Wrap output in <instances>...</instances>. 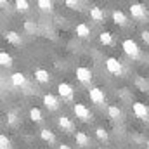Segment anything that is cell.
Instances as JSON below:
<instances>
[{"label": "cell", "instance_id": "cell-1", "mask_svg": "<svg viewBox=\"0 0 149 149\" xmlns=\"http://www.w3.org/2000/svg\"><path fill=\"white\" fill-rule=\"evenodd\" d=\"M121 47H123L125 54H127L128 57H132V59H137V57L141 56V49H139L137 42H135V40H132V38H127V40H123Z\"/></svg>", "mask_w": 149, "mask_h": 149}, {"label": "cell", "instance_id": "cell-2", "mask_svg": "<svg viewBox=\"0 0 149 149\" xmlns=\"http://www.w3.org/2000/svg\"><path fill=\"white\" fill-rule=\"evenodd\" d=\"M88 97H90V101H92L94 104H97V106H102V104L106 102V94H104V90H101L99 87H92V88L88 90Z\"/></svg>", "mask_w": 149, "mask_h": 149}, {"label": "cell", "instance_id": "cell-3", "mask_svg": "<svg viewBox=\"0 0 149 149\" xmlns=\"http://www.w3.org/2000/svg\"><path fill=\"white\" fill-rule=\"evenodd\" d=\"M106 70L111 74H116V76H121V73H123V66L116 57H108L106 59Z\"/></svg>", "mask_w": 149, "mask_h": 149}, {"label": "cell", "instance_id": "cell-4", "mask_svg": "<svg viewBox=\"0 0 149 149\" xmlns=\"http://www.w3.org/2000/svg\"><path fill=\"white\" fill-rule=\"evenodd\" d=\"M73 111H74V116H76V118H80L81 121H88V120H92L90 109H88L85 104H80V102H76V104L73 106Z\"/></svg>", "mask_w": 149, "mask_h": 149}, {"label": "cell", "instance_id": "cell-5", "mask_svg": "<svg viewBox=\"0 0 149 149\" xmlns=\"http://www.w3.org/2000/svg\"><path fill=\"white\" fill-rule=\"evenodd\" d=\"M132 109H134V114L137 116V118H141V120H149V109L146 104H142V102H134L132 104Z\"/></svg>", "mask_w": 149, "mask_h": 149}, {"label": "cell", "instance_id": "cell-6", "mask_svg": "<svg viewBox=\"0 0 149 149\" xmlns=\"http://www.w3.org/2000/svg\"><path fill=\"white\" fill-rule=\"evenodd\" d=\"M57 92H59V95L63 97V99H66V101H71L73 99V87L70 85V83H59L57 85Z\"/></svg>", "mask_w": 149, "mask_h": 149}, {"label": "cell", "instance_id": "cell-7", "mask_svg": "<svg viewBox=\"0 0 149 149\" xmlns=\"http://www.w3.org/2000/svg\"><path fill=\"white\" fill-rule=\"evenodd\" d=\"M43 104H45V108L50 109V111L59 109V99H57L56 95H52V94H45V95H43Z\"/></svg>", "mask_w": 149, "mask_h": 149}, {"label": "cell", "instance_id": "cell-8", "mask_svg": "<svg viewBox=\"0 0 149 149\" xmlns=\"http://www.w3.org/2000/svg\"><path fill=\"white\" fill-rule=\"evenodd\" d=\"M76 78L81 83H88L92 80V71L88 68H85V66H80V68H76Z\"/></svg>", "mask_w": 149, "mask_h": 149}, {"label": "cell", "instance_id": "cell-9", "mask_svg": "<svg viewBox=\"0 0 149 149\" xmlns=\"http://www.w3.org/2000/svg\"><path fill=\"white\" fill-rule=\"evenodd\" d=\"M130 14L134 19H144L146 17V9L141 3H132L130 5Z\"/></svg>", "mask_w": 149, "mask_h": 149}, {"label": "cell", "instance_id": "cell-10", "mask_svg": "<svg viewBox=\"0 0 149 149\" xmlns=\"http://www.w3.org/2000/svg\"><path fill=\"white\" fill-rule=\"evenodd\" d=\"M74 141H76V146H80V148H88L90 146V137L85 132H76Z\"/></svg>", "mask_w": 149, "mask_h": 149}, {"label": "cell", "instance_id": "cell-11", "mask_svg": "<svg viewBox=\"0 0 149 149\" xmlns=\"http://www.w3.org/2000/svg\"><path fill=\"white\" fill-rule=\"evenodd\" d=\"M57 123H59V127L63 128V130H66V132H73L74 130V125L73 121H71V118H68V116H59V120H57Z\"/></svg>", "mask_w": 149, "mask_h": 149}, {"label": "cell", "instance_id": "cell-12", "mask_svg": "<svg viewBox=\"0 0 149 149\" xmlns=\"http://www.w3.org/2000/svg\"><path fill=\"white\" fill-rule=\"evenodd\" d=\"M3 35H5V40H7L9 43H12V45H21V43H23L21 35L16 33V31H5Z\"/></svg>", "mask_w": 149, "mask_h": 149}, {"label": "cell", "instance_id": "cell-13", "mask_svg": "<svg viewBox=\"0 0 149 149\" xmlns=\"http://www.w3.org/2000/svg\"><path fill=\"white\" fill-rule=\"evenodd\" d=\"M10 81H12V85H16V87H24V85H26V76L21 73V71H17V73L10 74Z\"/></svg>", "mask_w": 149, "mask_h": 149}, {"label": "cell", "instance_id": "cell-14", "mask_svg": "<svg viewBox=\"0 0 149 149\" xmlns=\"http://www.w3.org/2000/svg\"><path fill=\"white\" fill-rule=\"evenodd\" d=\"M113 21H114V23H116L118 26H125L128 19H127V16H125V14H123L121 10L114 9V10H113Z\"/></svg>", "mask_w": 149, "mask_h": 149}, {"label": "cell", "instance_id": "cell-15", "mask_svg": "<svg viewBox=\"0 0 149 149\" xmlns=\"http://www.w3.org/2000/svg\"><path fill=\"white\" fill-rule=\"evenodd\" d=\"M40 137H42V141H45V142H49V144H54V142H56V135H54V132L49 130V128H42V130H40Z\"/></svg>", "mask_w": 149, "mask_h": 149}, {"label": "cell", "instance_id": "cell-16", "mask_svg": "<svg viewBox=\"0 0 149 149\" xmlns=\"http://www.w3.org/2000/svg\"><path fill=\"white\" fill-rule=\"evenodd\" d=\"M35 80L40 81V83H49V80H50V74L47 70H35Z\"/></svg>", "mask_w": 149, "mask_h": 149}, {"label": "cell", "instance_id": "cell-17", "mask_svg": "<svg viewBox=\"0 0 149 149\" xmlns=\"http://www.w3.org/2000/svg\"><path fill=\"white\" fill-rule=\"evenodd\" d=\"M74 33H76L80 38H87L88 35H90V28H88L85 23H80V24H76V28H74Z\"/></svg>", "mask_w": 149, "mask_h": 149}, {"label": "cell", "instance_id": "cell-18", "mask_svg": "<svg viewBox=\"0 0 149 149\" xmlns=\"http://www.w3.org/2000/svg\"><path fill=\"white\" fill-rule=\"evenodd\" d=\"M90 17L95 21V23H102L104 21V12L101 7H92L90 9Z\"/></svg>", "mask_w": 149, "mask_h": 149}, {"label": "cell", "instance_id": "cell-19", "mask_svg": "<svg viewBox=\"0 0 149 149\" xmlns=\"http://www.w3.org/2000/svg\"><path fill=\"white\" fill-rule=\"evenodd\" d=\"M30 118H31V121L40 123V121L43 120V114H42V111H40L38 108H31V109H30Z\"/></svg>", "mask_w": 149, "mask_h": 149}, {"label": "cell", "instance_id": "cell-20", "mask_svg": "<svg viewBox=\"0 0 149 149\" xmlns=\"http://www.w3.org/2000/svg\"><path fill=\"white\" fill-rule=\"evenodd\" d=\"M0 64L5 66V68H10V66H12V57H10V54L0 52Z\"/></svg>", "mask_w": 149, "mask_h": 149}, {"label": "cell", "instance_id": "cell-21", "mask_svg": "<svg viewBox=\"0 0 149 149\" xmlns=\"http://www.w3.org/2000/svg\"><path fill=\"white\" fill-rule=\"evenodd\" d=\"M99 40H101V43H104V45H111L113 43V35L109 31H102L101 35H99Z\"/></svg>", "mask_w": 149, "mask_h": 149}, {"label": "cell", "instance_id": "cell-22", "mask_svg": "<svg viewBox=\"0 0 149 149\" xmlns=\"http://www.w3.org/2000/svg\"><path fill=\"white\" fill-rule=\"evenodd\" d=\"M37 5L40 7V9H42V10H49V12L54 9V3H52L50 0H38Z\"/></svg>", "mask_w": 149, "mask_h": 149}, {"label": "cell", "instance_id": "cell-23", "mask_svg": "<svg viewBox=\"0 0 149 149\" xmlns=\"http://www.w3.org/2000/svg\"><path fill=\"white\" fill-rule=\"evenodd\" d=\"M108 114H109V118H113V120H118L121 116V111H120L118 106H109L108 108Z\"/></svg>", "mask_w": 149, "mask_h": 149}, {"label": "cell", "instance_id": "cell-24", "mask_svg": "<svg viewBox=\"0 0 149 149\" xmlns=\"http://www.w3.org/2000/svg\"><path fill=\"white\" fill-rule=\"evenodd\" d=\"M14 5H16V9H17V10H21V12H26V10L30 9V3H28L26 0H16V3H14Z\"/></svg>", "mask_w": 149, "mask_h": 149}, {"label": "cell", "instance_id": "cell-25", "mask_svg": "<svg viewBox=\"0 0 149 149\" xmlns=\"http://www.w3.org/2000/svg\"><path fill=\"white\" fill-rule=\"evenodd\" d=\"M95 137H97L99 141H104V142H106L109 135H108V132H106L104 128H95Z\"/></svg>", "mask_w": 149, "mask_h": 149}, {"label": "cell", "instance_id": "cell-26", "mask_svg": "<svg viewBox=\"0 0 149 149\" xmlns=\"http://www.w3.org/2000/svg\"><path fill=\"white\" fill-rule=\"evenodd\" d=\"M0 149H10V141L3 134L0 135Z\"/></svg>", "mask_w": 149, "mask_h": 149}, {"label": "cell", "instance_id": "cell-27", "mask_svg": "<svg viewBox=\"0 0 149 149\" xmlns=\"http://www.w3.org/2000/svg\"><path fill=\"white\" fill-rule=\"evenodd\" d=\"M16 121H17V114L14 111H9L7 113V123L9 125H16Z\"/></svg>", "mask_w": 149, "mask_h": 149}, {"label": "cell", "instance_id": "cell-28", "mask_svg": "<svg viewBox=\"0 0 149 149\" xmlns=\"http://www.w3.org/2000/svg\"><path fill=\"white\" fill-rule=\"evenodd\" d=\"M35 28H37L35 23H31V21H26V23H24V30H26V31H35Z\"/></svg>", "mask_w": 149, "mask_h": 149}, {"label": "cell", "instance_id": "cell-29", "mask_svg": "<svg viewBox=\"0 0 149 149\" xmlns=\"http://www.w3.org/2000/svg\"><path fill=\"white\" fill-rule=\"evenodd\" d=\"M64 3H66L70 9H80V7H78V2H74V0H66Z\"/></svg>", "mask_w": 149, "mask_h": 149}, {"label": "cell", "instance_id": "cell-30", "mask_svg": "<svg viewBox=\"0 0 149 149\" xmlns=\"http://www.w3.org/2000/svg\"><path fill=\"white\" fill-rule=\"evenodd\" d=\"M141 37H142V40H144L146 43H149V31H142V33H141Z\"/></svg>", "mask_w": 149, "mask_h": 149}, {"label": "cell", "instance_id": "cell-31", "mask_svg": "<svg viewBox=\"0 0 149 149\" xmlns=\"http://www.w3.org/2000/svg\"><path fill=\"white\" fill-rule=\"evenodd\" d=\"M59 149H71V146H68V144H61Z\"/></svg>", "mask_w": 149, "mask_h": 149}, {"label": "cell", "instance_id": "cell-32", "mask_svg": "<svg viewBox=\"0 0 149 149\" xmlns=\"http://www.w3.org/2000/svg\"><path fill=\"white\" fill-rule=\"evenodd\" d=\"M146 146H148V149H149V141H148V144H146Z\"/></svg>", "mask_w": 149, "mask_h": 149}]
</instances>
